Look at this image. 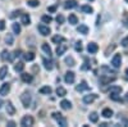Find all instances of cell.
<instances>
[{"instance_id": "1", "label": "cell", "mask_w": 128, "mask_h": 127, "mask_svg": "<svg viewBox=\"0 0 128 127\" xmlns=\"http://www.w3.org/2000/svg\"><path fill=\"white\" fill-rule=\"evenodd\" d=\"M31 99H32L31 98V94L28 91H24L22 95H20V101H22L24 108H28L30 105H31Z\"/></svg>"}, {"instance_id": "2", "label": "cell", "mask_w": 128, "mask_h": 127, "mask_svg": "<svg viewBox=\"0 0 128 127\" xmlns=\"http://www.w3.org/2000/svg\"><path fill=\"white\" fill-rule=\"evenodd\" d=\"M52 118L54 119H56V122L59 123V126H62V127H66L67 126V119L63 117V115L60 114V113H58V112H54L52 113Z\"/></svg>"}, {"instance_id": "3", "label": "cell", "mask_w": 128, "mask_h": 127, "mask_svg": "<svg viewBox=\"0 0 128 127\" xmlns=\"http://www.w3.org/2000/svg\"><path fill=\"white\" fill-rule=\"evenodd\" d=\"M20 124L23 127H30V126L34 124V118H32L31 115H24L22 118V121H20Z\"/></svg>"}, {"instance_id": "4", "label": "cell", "mask_w": 128, "mask_h": 127, "mask_svg": "<svg viewBox=\"0 0 128 127\" xmlns=\"http://www.w3.org/2000/svg\"><path fill=\"white\" fill-rule=\"evenodd\" d=\"M115 81V77L113 76H106V75H102L100 77V83L101 85H109L110 82H114Z\"/></svg>"}, {"instance_id": "5", "label": "cell", "mask_w": 128, "mask_h": 127, "mask_svg": "<svg viewBox=\"0 0 128 127\" xmlns=\"http://www.w3.org/2000/svg\"><path fill=\"white\" fill-rule=\"evenodd\" d=\"M120 63H122V57H120V54H115V55L113 57V59H112L113 67H114V68H119V67H120Z\"/></svg>"}, {"instance_id": "6", "label": "cell", "mask_w": 128, "mask_h": 127, "mask_svg": "<svg viewBox=\"0 0 128 127\" xmlns=\"http://www.w3.org/2000/svg\"><path fill=\"white\" fill-rule=\"evenodd\" d=\"M74 80H76V75H74V72L72 71H68L66 73V77H64V81H66L67 83H73Z\"/></svg>"}, {"instance_id": "7", "label": "cell", "mask_w": 128, "mask_h": 127, "mask_svg": "<svg viewBox=\"0 0 128 127\" xmlns=\"http://www.w3.org/2000/svg\"><path fill=\"white\" fill-rule=\"evenodd\" d=\"M37 28H38V32H40L42 36H48V35L50 34V28H49L48 26H45V25H40Z\"/></svg>"}, {"instance_id": "8", "label": "cell", "mask_w": 128, "mask_h": 127, "mask_svg": "<svg viewBox=\"0 0 128 127\" xmlns=\"http://www.w3.org/2000/svg\"><path fill=\"white\" fill-rule=\"evenodd\" d=\"M98 50H99V46H98V44H95V42H90L87 45V51L90 54H95V53H98Z\"/></svg>"}, {"instance_id": "9", "label": "cell", "mask_w": 128, "mask_h": 127, "mask_svg": "<svg viewBox=\"0 0 128 127\" xmlns=\"http://www.w3.org/2000/svg\"><path fill=\"white\" fill-rule=\"evenodd\" d=\"M10 91V85L9 83H3L2 87H0V95H3V96H5V95H8Z\"/></svg>"}, {"instance_id": "10", "label": "cell", "mask_w": 128, "mask_h": 127, "mask_svg": "<svg viewBox=\"0 0 128 127\" xmlns=\"http://www.w3.org/2000/svg\"><path fill=\"white\" fill-rule=\"evenodd\" d=\"M77 7V2L76 0H66L64 2V8L66 9H73Z\"/></svg>"}, {"instance_id": "11", "label": "cell", "mask_w": 128, "mask_h": 127, "mask_svg": "<svg viewBox=\"0 0 128 127\" xmlns=\"http://www.w3.org/2000/svg\"><path fill=\"white\" fill-rule=\"evenodd\" d=\"M2 59L3 60H13L14 59V54L10 55V53L8 50H3L2 51Z\"/></svg>"}, {"instance_id": "12", "label": "cell", "mask_w": 128, "mask_h": 127, "mask_svg": "<svg viewBox=\"0 0 128 127\" xmlns=\"http://www.w3.org/2000/svg\"><path fill=\"white\" fill-rule=\"evenodd\" d=\"M90 87H88V85H87V82L86 81H82L80 85H77L76 86V90L77 91H86V90H88Z\"/></svg>"}, {"instance_id": "13", "label": "cell", "mask_w": 128, "mask_h": 127, "mask_svg": "<svg viewBox=\"0 0 128 127\" xmlns=\"http://www.w3.org/2000/svg\"><path fill=\"white\" fill-rule=\"evenodd\" d=\"M113 110L110 109V108H105V109H102V112H101V115L104 118H112L113 117Z\"/></svg>"}, {"instance_id": "14", "label": "cell", "mask_w": 128, "mask_h": 127, "mask_svg": "<svg viewBox=\"0 0 128 127\" xmlns=\"http://www.w3.org/2000/svg\"><path fill=\"white\" fill-rule=\"evenodd\" d=\"M95 99H96V95H95V94L84 95V96H83V103H86V104H91Z\"/></svg>"}, {"instance_id": "15", "label": "cell", "mask_w": 128, "mask_h": 127, "mask_svg": "<svg viewBox=\"0 0 128 127\" xmlns=\"http://www.w3.org/2000/svg\"><path fill=\"white\" fill-rule=\"evenodd\" d=\"M6 113L9 115H13L16 113V108H14V105L12 104V101H8L6 103Z\"/></svg>"}, {"instance_id": "16", "label": "cell", "mask_w": 128, "mask_h": 127, "mask_svg": "<svg viewBox=\"0 0 128 127\" xmlns=\"http://www.w3.org/2000/svg\"><path fill=\"white\" fill-rule=\"evenodd\" d=\"M60 107H62L64 110H69V109L72 108V103H70L69 100H62Z\"/></svg>"}, {"instance_id": "17", "label": "cell", "mask_w": 128, "mask_h": 127, "mask_svg": "<svg viewBox=\"0 0 128 127\" xmlns=\"http://www.w3.org/2000/svg\"><path fill=\"white\" fill-rule=\"evenodd\" d=\"M20 77H22V81L23 82H26V83H30V82H32V75H30V73H22L20 75Z\"/></svg>"}, {"instance_id": "18", "label": "cell", "mask_w": 128, "mask_h": 127, "mask_svg": "<svg viewBox=\"0 0 128 127\" xmlns=\"http://www.w3.org/2000/svg\"><path fill=\"white\" fill-rule=\"evenodd\" d=\"M20 23L24 25V26H28L31 23V18L28 14H22V18H20Z\"/></svg>"}, {"instance_id": "19", "label": "cell", "mask_w": 128, "mask_h": 127, "mask_svg": "<svg viewBox=\"0 0 128 127\" xmlns=\"http://www.w3.org/2000/svg\"><path fill=\"white\" fill-rule=\"evenodd\" d=\"M66 51H67V45H64V44H59V46L56 48V54H58V55H63Z\"/></svg>"}, {"instance_id": "20", "label": "cell", "mask_w": 128, "mask_h": 127, "mask_svg": "<svg viewBox=\"0 0 128 127\" xmlns=\"http://www.w3.org/2000/svg\"><path fill=\"white\" fill-rule=\"evenodd\" d=\"M77 31H78L80 34L87 35V34H88V27H87L86 25H80V26H78V28H77Z\"/></svg>"}, {"instance_id": "21", "label": "cell", "mask_w": 128, "mask_h": 127, "mask_svg": "<svg viewBox=\"0 0 128 127\" xmlns=\"http://www.w3.org/2000/svg\"><path fill=\"white\" fill-rule=\"evenodd\" d=\"M68 22L70 23V25H77L78 23V18H77V16L76 14H69V17H68Z\"/></svg>"}, {"instance_id": "22", "label": "cell", "mask_w": 128, "mask_h": 127, "mask_svg": "<svg viewBox=\"0 0 128 127\" xmlns=\"http://www.w3.org/2000/svg\"><path fill=\"white\" fill-rule=\"evenodd\" d=\"M8 75V67L6 66H3L0 68V80H4Z\"/></svg>"}, {"instance_id": "23", "label": "cell", "mask_w": 128, "mask_h": 127, "mask_svg": "<svg viewBox=\"0 0 128 127\" xmlns=\"http://www.w3.org/2000/svg\"><path fill=\"white\" fill-rule=\"evenodd\" d=\"M51 87L50 86H42L41 89H40V94H44V95H49V94H51Z\"/></svg>"}, {"instance_id": "24", "label": "cell", "mask_w": 128, "mask_h": 127, "mask_svg": "<svg viewBox=\"0 0 128 127\" xmlns=\"http://www.w3.org/2000/svg\"><path fill=\"white\" fill-rule=\"evenodd\" d=\"M81 10H82L83 13H86V14H90V13L94 12L92 7H90V5H82V7H81Z\"/></svg>"}, {"instance_id": "25", "label": "cell", "mask_w": 128, "mask_h": 127, "mask_svg": "<svg viewBox=\"0 0 128 127\" xmlns=\"http://www.w3.org/2000/svg\"><path fill=\"white\" fill-rule=\"evenodd\" d=\"M88 119H90L91 122L96 123V122L99 121V115H98V113H96V112H92V113H90V115H88Z\"/></svg>"}, {"instance_id": "26", "label": "cell", "mask_w": 128, "mask_h": 127, "mask_svg": "<svg viewBox=\"0 0 128 127\" xmlns=\"http://www.w3.org/2000/svg\"><path fill=\"white\" fill-rule=\"evenodd\" d=\"M64 62L67 63V66L69 67H73V66H76V62H74L73 57H66V59H64Z\"/></svg>"}, {"instance_id": "27", "label": "cell", "mask_w": 128, "mask_h": 127, "mask_svg": "<svg viewBox=\"0 0 128 127\" xmlns=\"http://www.w3.org/2000/svg\"><path fill=\"white\" fill-rule=\"evenodd\" d=\"M56 95H58V96H66V95H67V90L66 89H64V87H62V86H59L58 89H56Z\"/></svg>"}, {"instance_id": "28", "label": "cell", "mask_w": 128, "mask_h": 127, "mask_svg": "<svg viewBox=\"0 0 128 127\" xmlns=\"http://www.w3.org/2000/svg\"><path fill=\"white\" fill-rule=\"evenodd\" d=\"M42 50H44L49 57H51V49H50V46H49L48 42H44V44H42Z\"/></svg>"}, {"instance_id": "29", "label": "cell", "mask_w": 128, "mask_h": 127, "mask_svg": "<svg viewBox=\"0 0 128 127\" xmlns=\"http://www.w3.org/2000/svg\"><path fill=\"white\" fill-rule=\"evenodd\" d=\"M23 69H24V64H23L22 62L17 63V64L14 66V71H16V72H22Z\"/></svg>"}, {"instance_id": "30", "label": "cell", "mask_w": 128, "mask_h": 127, "mask_svg": "<svg viewBox=\"0 0 128 127\" xmlns=\"http://www.w3.org/2000/svg\"><path fill=\"white\" fill-rule=\"evenodd\" d=\"M42 62H44V67H45V68H46L48 71H51V69H52V63H51V60L44 59Z\"/></svg>"}, {"instance_id": "31", "label": "cell", "mask_w": 128, "mask_h": 127, "mask_svg": "<svg viewBox=\"0 0 128 127\" xmlns=\"http://www.w3.org/2000/svg\"><path fill=\"white\" fill-rule=\"evenodd\" d=\"M5 42H6L8 45H13L14 40H13V35H12V34H8V35L5 36Z\"/></svg>"}, {"instance_id": "32", "label": "cell", "mask_w": 128, "mask_h": 127, "mask_svg": "<svg viewBox=\"0 0 128 127\" xmlns=\"http://www.w3.org/2000/svg\"><path fill=\"white\" fill-rule=\"evenodd\" d=\"M63 41H64V37L63 36L56 35V36L52 37V42H54V44H60V42H63Z\"/></svg>"}, {"instance_id": "33", "label": "cell", "mask_w": 128, "mask_h": 127, "mask_svg": "<svg viewBox=\"0 0 128 127\" xmlns=\"http://www.w3.org/2000/svg\"><path fill=\"white\" fill-rule=\"evenodd\" d=\"M120 92H122V87H119V86L110 87V94H120Z\"/></svg>"}, {"instance_id": "34", "label": "cell", "mask_w": 128, "mask_h": 127, "mask_svg": "<svg viewBox=\"0 0 128 127\" xmlns=\"http://www.w3.org/2000/svg\"><path fill=\"white\" fill-rule=\"evenodd\" d=\"M24 59L26 60H28V62H31V60H34L35 59V54H34V53H26V54H24Z\"/></svg>"}, {"instance_id": "35", "label": "cell", "mask_w": 128, "mask_h": 127, "mask_svg": "<svg viewBox=\"0 0 128 127\" xmlns=\"http://www.w3.org/2000/svg\"><path fill=\"white\" fill-rule=\"evenodd\" d=\"M13 31H14V34H17V35H19L20 34V25L19 23H13Z\"/></svg>"}, {"instance_id": "36", "label": "cell", "mask_w": 128, "mask_h": 127, "mask_svg": "<svg viewBox=\"0 0 128 127\" xmlns=\"http://www.w3.org/2000/svg\"><path fill=\"white\" fill-rule=\"evenodd\" d=\"M27 4H28L30 7H32V8H36V7H38V5H40V3L37 2V0H28Z\"/></svg>"}, {"instance_id": "37", "label": "cell", "mask_w": 128, "mask_h": 127, "mask_svg": "<svg viewBox=\"0 0 128 127\" xmlns=\"http://www.w3.org/2000/svg\"><path fill=\"white\" fill-rule=\"evenodd\" d=\"M41 21H42V22H44V23H50L51 21H52V18H51L50 16H42Z\"/></svg>"}, {"instance_id": "38", "label": "cell", "mask_w": 128, "mask_h": 127, "mask_svg": "<svg viewBox=\"0 0 128 127\" xmlns=\"http://www.w3.org/2000/svg\"><path fill=\"white\" fill-rule=\"evenodd\" d=\"M110 99L119 101V100H120V96H119V94H110Z\"/></svg>"}, {"instance_id": "39", "label": "cell", "mask_w": 128, "mask_h": 127, "mask_svg": "<svg viewBox=\"0 0 128 127\" xmlns=\"http://www.w3.org/2000/svg\"><path fill=\"white\" fill-rule=\"evenodd\" d=\"M74 48H76L77 51H82V44H81V41H77L76 45H74Z\"/></svg>"}, {"instance_id": "40", "label": "cell", "mask_w": 128, "mask_h": 127, "mask_svg": "<svg viewBox=\"0 0 128 127\" xmlns=\"http://www.w3.org/2000/svg\"><path fill=\"white\" fill-rule=\"evenodd\" d=\"M56 22H58L59 25H62V23L64 22V17H63L62 14H59V16H56Z\"/></svg>"}, {"instance_id": "41", "label": "cell", "mask_w": 128, "mask_h": 127, "mask_svg": "<svg viewBox=\"0 0 128 127\" xmlns=\"http://www.w3.org/2000/svg\"><path fill=\"white\" fill-rule=\"evenodd\" d=\"M120 44H122V46H128V36H126V37L120 41Z\"/></svg>"}, {"instance_id": "42", "label": "cell", "mask_w": 128, "mask_h": 127, "mask_svg": "<svg viewBox=\"0 0 128 127\" xmlns=\"http://www.w3.org/2000/svg\"><path fill=\"white\" fill-rule=\"evenodd\" d=\"M20 14V10H14V12L10 14V18H16L17 16H19Z\"/></svg>"}, {"instance_id": "43", "label": "cell", "mask_w": 128, "mask_h": 127, "mask_svg": "<svg viewBox=\"0 0 128 127\" xmlns=\"http://www.w3.org/2000/svg\"><path fill=\"white\" fill-rule=\"evenodd\" d=\"M48 10H49L50 13H54L55 10H56V7H55V5H51V7H49V8H48Z\"/></svg>"}, {"instance_id": "44", "label": "cell", "mask_w": 128, "mask_h": 127, "mask_svg": "<svg viewBox=\"0 0 128 127\" xmlns=\"http://www.w3.org/2000/svg\"><path fill=\"white\" fill-rule=\"evenodd\" d=\"M5 28V22H4V21H2V19H0V31H3Z\"/></svg>"}, {"instance_id": "45", "label": "cell", "mask_w": 128, "mask_h": 127, "mask_svg": "<svg viewBox=\"0 0 128 127\" xmlns=\"http://www.w3.org/2000/svg\"><path fill=\"white\" fill-rule=\"evenodd\" d=\"M8 126H9V127H14V126H16V123H14L13 121H10V122H8Z\"/></svg>"}, {"instance_id": "46", "label": "cell", "mask_w": 128, "mask_h": 127, "mask_svg": "<svg viewBox=\"0 0 128 127\" xmlns=\"http://www.w3.org/2000/svg\"><path fill=\"white\" fill-rule=\"evenodd\" d=\"M124 101H127V103H128V92L126 94V96H124Z\"/></svg>"}, {"instance_id": "47", "label": "cell", "mask_w": 128, "mask_h": 127, "mask_svg": "<svg viewBox=\"0 0 128 127\" xmlns=\"http://www.w3.org/2000/svg\"><path fill=\"white\" fill-rule=\"evenodd\" d=\"M82 69H88V66H87V63H86V64H84L83 67H82Z\"/></svg>"}, {"instance_id": "48", "label": "cell", "mask_w": 128, "mask_h": 127, "mask_svg": "<svg viewBox=\"0 0 128 127\" xmlns=\"http://www.w3.org/2000/svg\"><path fill=\"white\" fill-rule=\"evenodd\" d=\"M3 104H4V103H3V100H2V99H0V108H2V107H3Z\"/></svg>"}, {"instance_id": "49", "label": "cell", "mask_w": 128, "mask_h": 127, "mask_svg": "<svg viewBox=\"0 0 128 127\" xmlns=\"http://www.w3.org/2000/svg\"><path fill=\"white\" fill-rule=\"evenodd\" d=\"M126 75H127V76H128V68H127V69H126Z\"/></svg>"}, {"instance_id": "50", "label": "cell", "mask_w": 128, "mask_h": 127, "mask_svg": "<svg viewBox=\"0 0 128 127\" xmlns=\"http://www.w3.org/2000/svg\"><path fill=\"white\" fill-rule=\"evenodd\" d=\"M126 2H127V3H128V0H126Z\"/></svg>"}, {"instance_id": "51", "label": "cell", "mask_w": 128, "mask_h": 127, "mask_svg": "<svg viewBox=\"0 0 128 127\" xmlns=\"http://www.w3.org/2000/svg\"><path fill=\"white\" fill-rule=\"evenodd\" d=\"M127 124H128V121H127Z\"/></svg>"}, {"instance_id": "52", "label": "cell", "mask_w": 128, "mask_h": 127, "mask_svg": "<svg viewBox=\"0 0 128 127\" xmlns=\"http://www.w3.org/2000/svg\"><path fill=\"white\" fill-rule=\"evenodd\" d=\"M91 2H92V0H91Z\"/></svg>"}, {"instance_id": "53", "label": "cell", "mask_w": 128, "mask_h": 127, "mask_svg": "<svg viewBox=\"0 0 128 127\" xmlns=\"http://www.w3.org/2000/svg\"><path fill=\"white\" fill-rule=\"evenodd\" d=\"M127 25H128V23H127Z\"/></svg>"}]
</instances>
